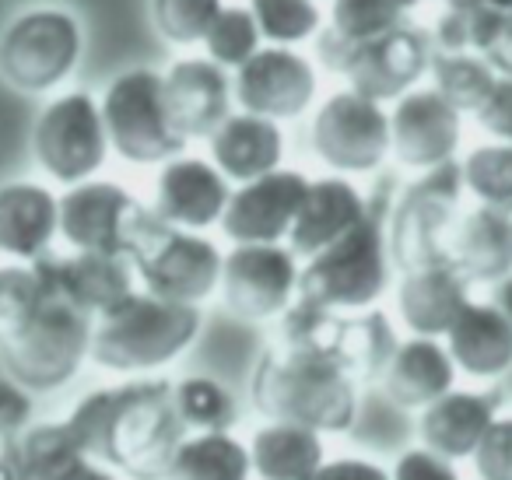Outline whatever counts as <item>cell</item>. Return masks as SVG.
Wrapping results in <instances>:
<instances>
[{
	"label": "cell",
	"mask_w": 512,
	"mask_h": 480,
	"mask_svg": "<svg viewBox=\"0 0 512 480\" xmlns=\"http://www.w3.org/2000/svg\"><path fill=\"white\" fill-rule=\"evenodd\" d=\"M249 396L271 421L313 431H348L358 417L355 379L337 361L302 347H281L256 361Z\"/></svg>",
	"instance_id": "6da1fadb"
},
{
	"label": "cell",
	"mask_w": 512,
	"mask_h": 480,
	"mask_svg": "<svg viewBox=\"0 0 512 480\" xmlns=\"http://www.w3.org/2000/svg\"><path fill=\"white\" fill-rule=\"evenodd\" d=\"M200 323V305L169 302L134 288L113 309L95 316L88 358L109 372H151L179 358L197 340Z\"/></svg>",
	"instance_id": "7a4b0ae2"
},
{
	"label": "cell",
	"mask_w": 512,
	"mask_h": 480,
	"mask_svg": "<svg viewBox=\"0 0 512 480\" xmlns=\"http://www.w3.org/2000/svg\"><path fill=\"white\" fill-rule=\"evenodd\" d=\"M186 438V424L172 400V382L134 379L113 386L106 431V463L134 480H162Z\"/></svg>",
	"instance_id": "3957f363"
},
{
	"label": "cell",
	"mask_w": 512,
	"mask_h": 480,
	"mask_svg": "<svg viewBox=\"0 0 512 480\" xmlns=\"http://www.w3.org/2000/svg\"><path fill=\"white\" fill-rule=\"evenodd\" d=\"M92 326L95 319L88 312L46 288L43 305L32 312L29 323L0 337L4 372L29 393L60 389L85 365L88 351H92Z\"/></svg>",
	"instance_id": "277c9868"
},
{
	"label": "cell",
	"mask_w": 512,
	"mask_h": 480,
	"mask_svg": "<svg viewBox=\"0 0 512 480\" xmlns=\"http://www.w3.org/2000/svg\"><path fill=\"white\" fill-rule=\"evenodd\" d=\"M390 246L372 214H365L351 232L323 246L299 267V295L323 309L362 312L379 302L390 284Z\"/></svg>",
	"instance_id": "5b68a950"
},
{
	"label": "cell",
	"mask_w": 512,
	"mask_h": 480,
	"mask_svg": "<svg viewBox=\"0 0 512 480\" xmlns=\"http://www.w3.org/2000/svg\"><path fill=\"white\" fill-rule=\"evenodd\" d=\"M109 148L130 165H162L183 155L186 137L172 123L162 74L151 67H127L106 85L99 99Z\"/></svg>",
	"instance_id": "8992f818"
},
{
	"label": "cell",
	"mask_w": 512,
	"mask_h": 480,
	"mask_svg": "<svg viewBox=\"0 0 512 480\" xmlns=\"http://www.w3.org/2000/svg\"><path fill=\"white\" fill-rule=\"evenodd\" d=\"M85 32L64 8H29L0 32V78L22 95L60 88L81 64Z\"/></svg>",
	"instance_id": "52a82bcc"
},
{
	"label": "cell",
	"mask_w": 512,
	"mask_h": 480,
	"mask_svg": "<svg viewBox=\"0 0 512 480\" xmlns=\"http://www.w3.org/2000/svg\"><path fill=\"white\" fill-rule=\"evenodd\" d=\"M134 274L141 277L144 291L169 302L200 305L221 277V249L211 239L190 228H176L151 214L144 232L130 249Z\"/></svg>",
	"instance_id": "ba28073f"
},
{
	"label": "cell",
	"mask_w": 512,
	"mask_h": 480,
	"mask_svg": "<svg viewBox=\"0 0 512 480\" xmlns=\"http://www.w3.org/2000/svg\"><path fill=\"white\" fill-rule=\"evenodd\" d=\"M32 155L53 183H85L106 165L109 137L99 99L88 92L53 95L32 127Z\"/></svg>",
	"instance_id": "9c48e42d"
},
{
	"label": "cell",
	"mask_w": 512,
	"mask_h": 480,
	"mask_svg": "<svg viewBox=\"0 0 512 480\" xmlns=\"http://www.w3.org/2000/svg\"><path fill=\"white\" fill-rule=\"evenodd\" d=\"M460 190H463V172L460 162H453V158L425 169V176L418 183L407 186L397 211H393L390 235H386L390 260L400 270L428 267V263H449L446 235L456 218Z\"/></svg>",
	"instance_id": "30bf717a"
},
{
	"label": "cell",
	"mask_w": 512,
	"mask_h": 480,
	"mask_svg": "<svg viewBox=\"0 0 512 480\" xmlns=\"http://www.w3.org/2000/svg\"><path fill=\"white\" fill-rule=\"evenodd\" d=\"M151 214L155 211L120 183L92 176L85 183L67 186V193L60 197V235L85 253H113L130 260V249Z\"/></svg>",
	"instance_id": "8fae6325"
},
{
	"label": "cell",
	"mask_w": 512,
	"mask_h": 480,
	"mask_svg": "<svg viewBox=\"0 0 512 480\" xmlns=\"http://www.w3.org/2000/svg\"><path fill=\"white\" fill-rule=\"evenodd\" d=\"M313 151L344 176L376 172L390 155V113L355 88L334 92L313 116Z\"/></svg>",
	"instance_id": "7c38bea8"
},
{
	"label": "cell",
	"mask_w": 512,
	"mask_h": 480,
	"mask_svg": "<svg viewBox=\"0 0 512 480\" xmlns=\"http://www.w3.org/2000/svg\"><path fill=\"white\" fill-rule=\"evenodd\" d=\"M218 288L239 319H274L299 295V256L281 242H235L221 256Z\"/></svg>",
	"instance_id": "4fadbf2b"
},
{
	"label": "cell",
	"mask_w": 512,
	"mask_h": 480,
	"mask_svg": "<svg viewBox=\"0 0 512 480\" xmlns=\"http://www.w3.org/2000/svg\"><path fill=\"white\" fill-rule=\"evenodd\" d=\"M320 92V74L306 53L292 46H260L235 67L232 99L239 109L267 120H299Z\"/></svg>",
	"instance_id": "5bb4252c"
},
{
	"label": "cell",
	"mask_w": 512,
	"mask_h": 480,
	"mask_svg": "<svg viewBox=\"0 0 512 480\" xmlns=\"http://www.w3.org/2000/svg\"><path fill=\"white\" fill-rule=\"evenodd\" d=\"M428 60H432V39L404 22L376 39L351 43L337 74L348 78V88H355L365 99L397 102L421 81V74L428 71Z\"/></svg>",
	"instance_id": "9a60e30c"
},
{
	"label": "cell",
	"mask_w": 512,
	"mask_h": 480,
	"mask_svg": "<svg viewBox=\"0 0 512 480\" xmlns=\"http://www.w3.org/2000/svg\"><path fill=\"white\" fill-rule=\"evenodd\" d=\"M463 113H456L432 85H414L390 109V155L404 169H432L456 155Z\"/></svg>",
	"instance_id": "2e32d148"
},
{
	"label": "cell",
	"mask_w": 512,
	"mask_h": 480,
	"mask_svg": "<svg viewBox=\"0 0 512 480\" xmlns=\"http://www.w3.org/2000/svg\"><path fill=\"white\" fill-rule=\"evenodd\" d=\"M309 179L299 169H274L239 183L228 193L221 232L232 242H281L288 239Z\"/></svg>",
	"instance_id": "e0dca14e"
},
{
	"label": "cell",
	"mask_w": 512,
	"mask_h": 480,
	"mask_svg": "<svg viewBox=\"0 0 512 480\" xmlns=\"http://www.w3.org/2000/svg\"><path fill=\"white\" fill-rule=\"evenodd\" d=\"M36 263V270L43 274L46 288L53 295L67 298L71 305H78L88 316H102L106 309H113L120 298H127L134 291V263L127 256L113 253H85L74 249L71 256L43 253Z\"/></svg>",
	"instance_id": "ac0fdd59"
},
{
	"label": "cell",
	"mask_w": 512,
	"mask_h": 480,
	"mask_svg": "<svg viewBox=\"0 0 512 480\" xmlns=\"http://www.w3.org/2000/svg\"><path fill=\"white\" fill-rule=\"evenodd\" d=\"M228 193L232 186L214 162L176 155L162 162V172L155 179V214L176 228L204 232L221 221Z\"/></svg>",
	"instance_id": "d6986e66"
},
{
	"label": "cell",
	"mask_w": 512,
	"mask_h": 480,
	"mask_svg": "<svg viewBox=\"0 0 512 480\" xmlns=\"http://www.w3.org/2000/svg\"><path fill=\"white\" fill-rule=\"evenodd\" d=\"M172 123L186 141H207L232 113V74L211 57H179L162 74Z\"/></svg>",
	"instance_id": "ffe728a7"
},
{
	"label": "cell",
	"mask_w": 512,
	"mask_h": 480,
	"mask_svg": "<svg viewBox=\"0 0 512 480\" xmlns=\"http://www.w3.org/2000/svg\"><path fill=\"white\" fill-rule=\"evenodd\" d=\"M446 260L470 284L502 281L512 274V214L484 204L456 214L446 235Z\"/></svg>",
	"instance_id": "44dd1931"
},
{
	"label": "cell",
	"mask_w": 512,
	"mask_h": 480,
	"mask_svg": "<svg viewBox=\"0 0 512 480\" xmlns=\"http://www.w3.org/2000/svg\"><path fill=\"white\" fill-rule=\"evenodd\" d=\"M365 214H369L365 197L358 193V186L348 183L344 176L309 179L299 214H295L292 228H288V249H292L299 260H309V256L320 253L323 246H330V242L341 239L344 232H351Z\"/></svg>",
	"instance_id": "7402d4cb"
},
{
	"label": "cell",
	"mask_w": 512,
	"mask_h": 480,
	"mask_svg": "<svg viewBox=\"0 0 512 480\" xmlns=\"http://www.w3.org/2000/svg\"><path fill=\"white\" fill-rule=\"evenodd\" d=\"M207 148H211V162L218 165L228 183H249L264 172L281 169L285 134H281L278 120L239 109L218 123V130L207 137Z\"/></svg>",
	"instance_id": "603a6c76"
},
{
	"label": "cell",
	"mask_w": 512,
	"mask_h": 480,
	"mask_svg": "<svg viewBox=\"0 0 512 480\" xmlns=\"http://www.w3.org/2000/svg\"><path fill=\"white\" fill-rule=\"evenodd\" d=\"M446 351L463 375L498 379L512 368V323L495 302H467L449 323Z\"/></svg>",
	"instance_id": "cb8c5ba5"
},
{
	"label": "cell",
	"mask_w": 512,
	"mask_h": 480,
	"mask_svg": "<svg viewBox=\"0 0 512 480\" xmlns=\"http://www.w3.org/2000/svg\"><path fill=\"white\" fill-rule=\"evenodd\" d=\"M470 302V281L449 263H428V267L404 270L397 288L400 319L418 337H446L449 323L460 316Z\"/></svg>",
	"instance_id": "d4e9b609"
},
{
	"label": "cell",
	"mask_w": 512,
	"mask_h": 480,
	"mask_svg": "<svg viewBox=\"0 0 512 480\" xmlns=\"http://www.w3.org/2000/svg\"><path fill=\"white\" fill-rule=\"evenodd\" d=\"M60 235V197L39 183L0 186V253L32 263Z\"/></svg>",
	"instance_id": "484cf974"
},
{
	"label": "cell",
	"mask_w": 512,
	"mask_h": 480,
	"mask_svg": "<svg viewBox=\"0 0 512 480\" xmlns=\"http://www.w3.org/2000/svg\"><path fill=\"white\" fill-rule=\"evenodd\" d=\"M379 379H383L386 396L397 407L421 410L453 389L456 365L449 358L446 344H439V337H418L414 333L411 340H400Z\"/></svg>",
	"instance_id": "4316f807"
},
{
	"label": "cell",
	"mask_w": 512,
	"mask_h": 480,
	"mask_svg": "<svg viewBox=\"0 0 512 480\" xmlns=\"http://www.w3.org/2000/svg\"><path fill=\"white\" fill-rule=\"evenodd\" d=\"M498 417V403L488 393H470V389H449L439 400L421 407V442L425 449L439 452L446 459L474 456L477 442Z\"/></svg>",
	"instance_id": "83f0119b"
},
{
	"label": "cell",
	"mask_w": 512,
	"mask_h": 480,
	"mask_svg": "<svg viewBox=\"0 0 512 480\" xmlns=\"http://www.w3.org/2000/svg\"><path fill=\"white\" fill-rule=\"evenodd\" d=\"M0 456L15 466L18 480H81V473L92 466L64 421L15 431L4 438Z\"/></svg>",
	"instance_id": "f1b7e54d"
},
{
	"label": "cell",
	"mask_w": 512,
	"mask_h": 480,
	"mask_svg": "<svg viewBox=\"0 0 512 480\" xmlns=\"http://www.w3.org/2000/svg\"><path fill=\"white\" fill-rule=\"evenodd\" d=\"M246 449L260 480H309L327 463L320 431L288 421H271L256 428Z\"/></svg>",
	"instance_id": "f546056e"
},
{
	"label": "cell",
	"mask_w": 512,
	"mask_h": 480,
	"mask_svg": "<svg viewBox=\"0 0 512 480\" xmlns=\"http://www.w3.org/2000/svg\"><path fill=\"white\" fill-rule=\"evenodd\" d=\"M249 449L228 431H197L183 438L162 480H249Z\"/></svg>",
	"instance_id": "4dcf8cb0"
},
{
	"label": "cell",
	"mask_w": 512,
	"mask_h": 480,
	"mask_svg": "<svg viewBox=\"0 0 512 480\" xmlns=\"http://www.w3.org/2000/svg\"><path fill=\"white\" fill-rule=\"evenodd\" d=\"M432 88L456 109V113H477L495 88L498 74L481 53H446L435 50L428 60Z\"/></svg>",
	"instance_id": "1f68e13d"
},
{
	"label": "cell",
	"mask_w": 512,
	"mask_h": 480,
	"mask_svg": "<svg viewBox=\"0 0 512 480\" xmlns=\"http://www.w3.org/2000/svg\"><path fill=\"white\" fill-rule=\"evenodd\" d=\"M397 333H393L390 319L383 312H362V316H348V333H344L337 365L351 375V379H379L397 351Z\"/></svg>",
	"instance_id": "d6a6232c"
},
{
	"label": "cell",
	"mask_w": 512,
	"mask_h": 480,
	"mask_svg": "<svg viewBox=\"0 0 512 480\" xmlns=\"http://www.w3.org/2000/svg\"><path fill=\"white\" fill-rule=\"evenodd\" d=\"M172 400L183 417L186 431H228L239 421V407H235V396L221 386L218 379H207V375H193L172 386Z\"/></svg>",
	"instance_id": "836d02e7"
},
{
	"label": "cell",
	"mask_w": 512,
	"mask_h": 480,
	"mask_svg": "<svg viewBox=\"0 0 512 480\" xmlns=\"http://www.w3.org/2000/svg\"><path fill=\"white\" fill-rule=\"evenodd\" d=\"M463 186L481 200L484 207L512 214V144L488 141L474 148L460 162Z\"/></svg>",
	"instance_id": "e575fe53"
},
{
	"label": "cell",
	"mask_w": 512,
	"mask_h": 480,
	"mask_svg": "<svg viewBox=\"0 0 512 480\" xmlns=\"http://www.w3.org/2000/svg\"><path fill=\"white\" fill-rule=\"evenodd\" d=\"M249 11L267 46H302L323 29L316 0H249Z\"/></svg>",
	"instance_id": "d590c367"
},
{
	"label": "cell",
	"mask_w": 512,
	"mask_h": 480,
	"mask_svg": "<svg viewBox=\"0 0 512 480\" xmlns=\"http://www.w3.org/2000/svg\"><path fill=\"white\" fill-rule=\"evenodd\" d=\"M502 8L491 0H470V4H446L432 32L435 50L446 53H481L495 32Z\"/></svg>",
	"instance_id": "8d00e7d4"
},
{
	"label": "cell",
	"mask_w": 512,
	"mask_h": 480,
	"mask_svg": "<svg viewBox=\"0 0 512 480\" xmlns=\"http://www.w3.org/2000/svg\"><path fill=\"white\" fill-rule=\"evenodd\" d=\"M200 46L207 50L204 57H211L225 71H235L264 46V36H260V25H256L249 4H225Z\"/></svg>",
	"instance_id": "74e56055"
},
{
	"label": "cell",
	"mask_w": 512,
	"mask_h": 480,
	"mask_svg": "<svg viewBox=\"0 0 512 480\" xmlns=\"http://www.w3.org/2000/svg\"><path fill=\"white\" fill-rule=\"evenodd\" d=\"M407 15L411 11L404 8V0H334L330 29L348 43H365L404 25Z\"/></svg>",
	"instance_id": "f35d334b"
},
{
	"label": "cell",
	"mask_w": 512,
	"mask_h": 480,
	"mask_svg": "<svg viewBox=\"0 0 512 480\" xmlns=\"http://www.w3.org/2000/svg\"><path fill=\"white\" fill-rule=\"evenodd\" d=\"M225 0H151V25L169 46L204 43Z\"/></svg>",
	"instance_id": "ab89813d"
},
{
	"label": "cell",
	"mask_w": 512,
	"mask_h": 480,
	"mask_svg": "<svg viewBox=\"0 0 512 480\" xmlns=\"http://www.w3.org/2000/svg\"><path fill=\"white\" fill-rule=\"evenodd\" d=\"M46 281L36 263H18V267H0V337L15 333L29 323L32 312L43 305Z\"/></svg>",
	"instance_id": "60d3db41"
},
{
	"label": "cell",
	"mask_w": 512,
	"mask_h": 480,
	"mask_svg": "<svg viewBox=\"0 0 512 480\" xmlns=\"http://www.w3.org/2000/svg\"><path fill=\"white\" fill-rule=\"evenodd\" d=\"M109 410H113V389H95L88 393L67 417V431L81 445L92 463H106V431H109Z\"/></svg>",
	"instance_id": "b9f144b4"
},
{
	"label": "cell",
	"mask_w": 512,
	"mask_h": 480,
	"mask_svg": "<svg viewBox=\"0 0 512 480\" xmlns=\"http://www.w3.org/2000/svg\"><path fill=\"white\" fill-rule=\"evenodd\" d=\"M481 480H512V417H495L474 449Z\"/></svg>",
	"instance_id": "7bdbcfd3"
},
{
	"label": "cell",
	"mask_w": 512,
	"mask_h": 480,
	"mask_svg": "<svg viewBox=\"0 0 512 480\" xmlns=\"http://www.w3.org/2000/svg\"><path fill=\"white\" fill-rule=\"evenodd\" d=\"M477 123H481L495 141L512 144V78L498 74L491 95L484 99V106L477 109Z\"/></svg>",
	"instance_id": "ee69618b"
},
{
	"label": "cell",
	"mask_w": 512,
	"mask_h": 480,
	"mask_svg": "<svg viewBox=\"0 0 512 480\" xmlns=\"http://www.w3.org/2000/svg\"><path fill=\"white\" fill-rule=\"evenodd\" d=\"M390 480H460L446 456L432 449H411L397 459Z\"/></svg>",
	"instance_id": "f6af8a7d"
},
{
	"label": "cell",
	"mask_w": 512,
	"mask_h": 480,
	"mask_svg": "<svg viewBox=\"0 0 512 480\" xmlns=\"http://www.w3.org/2000/svg\"><path fill=\"white\" fill-rule=\"evenodd\" d=\"M32 414V396L25 386H18L15 379H0V431L4 435H15L29 424Z\"/></svg>",
	"instance_id": "bcb514c9"
},
{
	"label": "cell",
	"mask_w": 512,
	"mask_h": 480,
	"mask_svg": "<svg viewBox=\"0 0 512 480\" xmlns=\"http://www.w3.org/2000/svg\"><path fill=\"white\" fill-rule=\"evenodd\" d=\"M481 57L495 67V74L512 78V11H502L495 32H491L488 46L481 50Z\"/></svg>",
	"instance_id": "7dc6e473"
},
{
	"label": "cell",
	"mask_w": 512,
	"mask_h": 480,
	"mask_svg": "<svg viewBox=\"0 0 512 480\" xmlns=\"http://www.w3.org/2000/svg\"><path fill=\"white\" fill-rule=\"evenodd\" d=\"M309 480H390V473L369 459H334L323 463Z\"/></svg>",
	"instance_id": "c3c4849f"
},
{
	"label": "cell",
	"mask_w": 512,
	"mask_h": 480,
	"mask_svg": "<svg viewBox=\"0 0 512 480\" xmlns=\"http://www.w3.org/2000/svg\"><path fill=\"white\" fill-rule=\"evenodd\" d=\"M491 302H495L498 309H502V316L512 323V274H505L502 281H495V298H491Z\"/></svg>",
	"instance_id": "681fc988"
},
{
	"label": "cell",
	"mask_w": 512,
	"mask_h": 480,
	"mask_svg": "<svg viewBox=\"0 0 512 480\" xmlns=\"http://www.w3.org/2000/svg\"><path fill=\"white\" fill-rule=\"evenodd\" d=\"M81 480H116V477H113L109 470H102V466H95V463H92L85 473H81Z\"/></svg>",
	"instance_id": "f907efd6"
},
{
	"label": "cell",
	"mask_w": 512,
	"mask_h": 480,
	"mask_svg": "<svg viewBox=\"0 0 512 480\" xmlns=\"http://www.w3.org/2000/svg\"><path fill=\"white\" fill-rule=\"evenodd\" d=\"M0 480H18V473H15V466L8 463V459L0 456Z\"/></svg>",
	"instance_id": "816d5d0a"
},
{
	"label": "cell",
	"mask_w": 512,
	"mask_h": 480,
	"mask_svg": "<svg viewBox=\"0 0 512 480\" xmlns=\"http://www.w3.org/2000/svg\"><path fill=\"white\" fill-rule=\"evenodd\" d=\"M495 8H502V11H512V0H491Z\"/></svg>",
	"instance_id": "f5cc1de1"
},
{
	"label": "cell",
	"mask_w": 512,
	"mask_h": 480,
	"mask_svg": "<svg viewBox=\"0 0 512 480\" xmlns=\"http://www.w3.org/2000/svg\"><path fill=\"white\" fill-rule=\"evenodd\" d=\"M442 4H470V0H442Z\"/></svg>",
	"instance_id": "db71d44e"
}]
</instances>
